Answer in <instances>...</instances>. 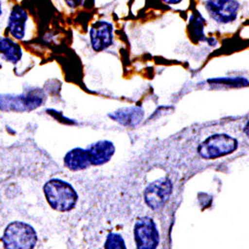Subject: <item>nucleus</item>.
I'll use <instances>...</instances> for the list:
<instances>
[{
	"label": "nucleus",
	"instance_id": "20e7f679",
	"mask_svg": "<svg viewBox=\"0 0 249 249\" xmlns=\"http://www.w3.org/2000/svg\"><path fill=\"white\" fill-rule=\"evenodd\" d=\"M203 6L214 22L230 24L237 19L241 4L238 0H205Z\"/></svg>",
	"mask_w": 249,
	"mask_h": 249
},
{
	"label": "nucleus",
	"instance_id": "7ed1b4c3",
	"mask_svg": "<svg viewBox=\"0 0 249 249\" xmlns=\"http://www.w3.org/2000/svg\"><path fill=\"white\" fill-rule=\"evenodd\" d=\"M237 141L226 134H216L205 139L198 147V154L206 160H213L233 153Z\"/></svg>",
	"mask_w": 249,
	"mask_h": 249
},
{
	"label": "nucleus",
	"instance_id": "ddd939ff",
	"mask_svg": "<svg viewBox=\"0 0 249 249\" xmlns=\"http://www.w3.org/2000/svg\"><path fill=\"white\" fill-rule=\"evenodd\" d=\"M0 54L7 62L16 64L22 58V49L11 38L0 37Z\"/></svg>",
	"mask_w": 249,
	"mask_h": 249
},
{
	"label": "nucleus",
	"instance_id": "4468645a",
	"mask_svg": "<svg viewBox=\"0 0 249 249\" xmlns=\"http://www.w3.org/2000/svg\"><path fill=\"white\" fill-rule=\"evenodd\" d=\"M203 29H204V19L198 11H195L191 15V20H190V30L192 31V36L200 41H205Z\"/></svg>",
	"mask_w": 249,
	"mask_h": 249
},
{
	"label": "nucleus",
	"instance_id": "f3484780",
	"mask_svg": "<svg viewBox=\"0 0 249 249\" xmlns=\"http://www.w3.org/2000/svg\"><path fill=\"white\" fill-rule=\"evenodd\" d=\"M64 2L69 8L76 9L78 7L83 6V4H84V2H85V0H64Z\"/></svg>",
	"mask_w": 249,
	"mask_h": 249
},
{
	"label": "nucleus",
	"instance_id": "dca6fc26",
	"mask_svg": "<svg viewBox=\"0 0 249 249\" xmlns=\"http://www.w3.org/2000/svg\"><path fill=\"white\" fill-rule=\"evenodd\" d=\"M105 247L123 249V248H126V244H124V241L121 235L117 233H110L106 239Z\"/></svg>",
	"mask_w": 249,
	"mask_h": 249
},
{
	"label": "nucleus",
	"instance_id": "f03ea898",
	"mask_svg": "<svg viewBox=\"0 0 249 249\" xmlns=\"http://www.w3.org/2000/svg\"><path fill=\"white\" fill-rule=\"evenodd\" d=\"M2 243L5 248L29 249L37 243V234L34 228L22 221H13L5 228Z\"/></svg>",
	"mask_w": 249,
	"mask_h": 249
},
{
	"label": "nucleus",
	"instance_id": "6ab92c4d",
	"mask_svg": "<svg viewBox=\"0 0 249 249\" xmlns=\"http://www.w3.org/2000/svg\"><path fill=\"white\" fill-rule=\"evenodd\" d=\"M243 132H244V134L247 136V138H249V122L245 124V127H244Z\"/></svg>",
	"mask_w": 249,
	"mask_h": 249
},
{
	"label": "nucleus",
	"instance_id": "9d476101",
	"mask_svg": "<svg viewBox=\"0 0 249 249\" xmlns=\"http://www.w3.org/2000/svg\"><path fill=\"white\" fill-rule=\"evenodd\" d=\"M92 165H102L108 162L115 154V146L110 141H99L87 149Z\"/></svg>",
	"mask_w": 249,
	"mask_h": 249
},
{
	"label": "nucleus",
	"instance_id": "aec40b11",
	"mask_svg": "<svg viewBox=\"0 0 249 249\" xmlns=\"http://www.w3.org/2000/svg\"><path fill=\"white\" fill-rule=\"evenodd\" d=\"M2 14H3V7H2V1L1 0H0V17L2 16Z\"/></svg>",
	"mask_w": 249,
	"mask_h": 249
},
{
	"label": "nucleus",
	"instance_id": "f257e3e1",
	"mask_svg": "<svg viewBox=\"0 0 249 249\" xmlns=\"http://www.w3.org/2000/svg\"><path fill=\"white\" fill-rule=\"evenodd\" d=\"M43 190L47 202L56 212H70L78 201V194L75 189L69 182L60 178H52L47 181Z\"/></svg>",
	"mask_w": 249,
	"mask_h": 249
},
{
	"label": "nucleus",
	"instance_id": "1a4fd4ad",
	"mask_svg": "<svg viewBox=\"0 0 249 249\" xmlns=\"http://www.w3.org/2000/svg\"><path fill=\"white\" fill-rule=\"evenodd\" d=\"M29 19L27 11L19 4L12 6L8 19L7 30L9 35L15 40H23L26 35V26Z\"/></svg>",
	"mask_w": 249,
	"mask_h": 249
},
{
	"label": "nucleus",
	"instance_id": "39448f33",
	"mask_svg": "<svg viewBox=\"0 0 249 249\" xmlns=\"http://www.w3.org/2000/svg\"><path fill=\"white\" fill-rule=\"evenodd\" d=\"M43 95L31 92L20 96L0 95V109L3 111H31L42 105Z\"/></svg>",
	"mask_w": 249,
	"mask_h": 249
},
{
	"label": "nucleus",
	"instance_id": "f8f14e48",
	"mask_svg": "<svg viewBox=\"0 0 249 249\" xmlns=\"http://www.w3.org/2000/svg\"><path fill=\"white\" fill-rule=\"evenodd\" d=\"M113 120L117 121L119 124L124 127H134L142 122L144 113L142 108L131 107L120 109L110 115Z\"/></svg>",
	"mask_w": 249,
	"mask_h": 249
},
{
	"label": "nucleus",
	"instance_id": "423d86ee",
	"mask_svg": "<svg viewBox=\"0 0 249 249\" xmlns=\"http://www.w3.org/2000/svg\"><path fill=\"white\" fill-rule=\"evenodd\" d=\"M135 240L140 249H154L159 245L160 233L152 218L142 217L137 221Z\"/></svg>",
	"mask_w": 249,
	"mask_h": 249
},
{
	"label": "nucleus",
	"instance_id": "0eeeda50",
	"mask_svg": "<svg viewBox=\"0 0 249 249\" xmlns=\"http://www.w3.org/2000/svg\"><path fill=\"white\" fill-rule=\"evenodd\" d=\"M173 192V183L169 178H160L150 183L144 191V200L152 210H159L167 202Z\"/></svg>",
	"mask_w": 249,
	"mask_h": 249
},
{
	"label": "nucleus",
	"instance_id": "6e6552de",
	"mask_svg": "<svg viewBox=\"0 0 249 249\" xmlns=\"http://www.w3.org/2000/svg\"><path fill=\"white\" fill-rule=\"evenodd\" d=\"M90 41L92 48L97 52L109 48L114 41L113 24L106 20H99L93 23L90 29Z\"/></svg>",
	"mask_w": 249,
	"mask_h": 249
},
{
	"label": "nucleus",
	"instance_id": "2eb2a0df",
	"mask_svg": "<svg viewBox=\"0 0 249 249\" xmlns=\"http://www.w3.org/2000/svg\"><path fill=\"white\" fill-rule=\"evenodd\" d=\"M210 84L214 85H223L227 87H247L249 86V81L242 77H236V78H216L209 80Z\"/></svg>",
	"mask_w": 249,
	"mask_h": 249
},
{
	"label": "nucleus",
	"instance_id": "a211bd4d",
	"mask_svg": "<svg viewBox=\"0 0 249 249\" xmlns=\"http://www.w3.org/2000/svg\"><path fill=\"white\" fill-rule=\"evenodd\" d=\"M161 1L165 4H169V5H178V4L181 3L183 0H161Z\"/></svg>",
	"mask_w": 249,
	"mask_h": 249
},
{
	"label": "nucleus",
	"instance_id": "9b49d317",
	"mask_svg": "<svg viewBox=\"0 0 249 249\" xmlns=\"http://www.w3.org/2000/svg\"><path fill=\"white\" fill-rule=\"evenodd\" d=\"M64 164L66 168L73 172L85 170L90 167L91 161L88 154V150L74 149L68 152L64 158Z\"/></svg>",
	"mask_w": 249,
	"mask_h": 249
}]
</instances>
